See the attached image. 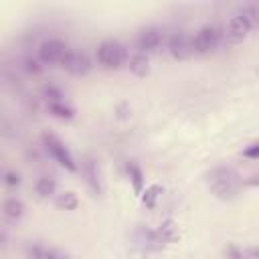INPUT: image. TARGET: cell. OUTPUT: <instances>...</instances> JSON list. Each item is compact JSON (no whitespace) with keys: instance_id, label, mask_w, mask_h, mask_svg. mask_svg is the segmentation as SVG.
I'll list each match as a JSON object with an SVG mask.
<instances>
[{"instance_id":"cell-1","label":"cell","mask_w":259,"mask_h":259,"mask_svg":"<svg viewBox=\"0 0 259 259\" xmlns=\"http://www.w3.org/2000/svg\"><path fill=\"white\" fill-rule=\"evenodd\" d=\"M208 186H210V190L219 198L231 200V198H235L239 194L241 182H239V176L233 170H229V168H214L208 174Z\"/></svg>"},{"instance_id":"cell-2","label":"cell","mask_w":259,"mask_h":259,"mask_svg":"<svg viewBox=\"0 0 259 259\" xmlns=\"http://www.w3.org/2000/svg\"><path fill=\"white\" fill-rule=\"evenodd\" d=\"M125 59H127V51L119 40H113V38L103 40L97 49V61L107 69L121 67L125 63Z\"/></svg>"},{"instance_id":"cell-3","label":"cell","mask_w":259,"mask_h":259,"mask_svg":"<svg viewBox=\"0 0 259 259\" xmlns=\"http://www.w3.org/2000/svg\"><path fill=\"white\" fill-rule=\"evenodd\" d=\"M42 140H45V146H47V152L63 166V168H67V170H71V172H75L77 170V164H75V160H73V156H71V152L67 150V146L57 138V136H53V134H45L42 136Z\"/></svg>"},{"instance_id":"cell-4","label":"cell","mask_w":259,"mask_h":259,"mask_svg":"<svg viewBox=\"0 0 259 259\" xmlns=\"http://www.w3.org/2000/svg\"><path fill=\"white\" fill-rule=\"evenodd\" d=\"M221 40V32L217 26H202L194 36H192V51L198 55H206L217 49Z\"/></svg>"},{"instance_id":"cell-5","label":"cell","mask_w":259,"mask_h":259,"mask_svg":"<svg viewBox=\"0 0 259 259\" xmlns=\"http://www.w3.org/2000/svg\"><path fill=\"white\" fill-rule=\"evenodd\" d=\"M67 51L69 49H67V45L63 40H59V38H47L38 47V57L45 63H59L65 57Z\"/></svg>"},{"instance_id":"cell-6","label":"cell","mask_w":259,"mask_h":259,"mask_svg":"<svg viewBox=\"0 0 259 259\" xmlns=\"http://www.w3.org/2000/svg\"><path fill=\"white\" fill-rule=\"evenodd\" d=\"M59 63L63 65V69H67L73 75H85L91 69V63H89L87 55L81 53V51H67L65 57Z\"/></svg>"},{"instance_id":"cell-7","label":"cell","mask_w":259,"mask_h":259,"mask_svg":"<svg viewBox=\"0 0 259 259\" xmlns=\"http://www.w3.org/2000/svg\"><path fill=\"white\" fill-rule=\"evenodd\" d=\"M251 32V18L245 16V14H237L229 20V26H227V38L229 42H241L247 34Z\"/></svg>"},{"instance_id":"cell-8","label":"cell","mask_w":259,"mask_h":259,"mask_svg":"<svg viewBox=\"0 0 259 259\" xmlns=\"http://www.w3.org/2000/svg\"><path fill=\"white\" fill-rule=\"evenodd\" d=\"M168 49H170V55L174 59H186V57H190L194 53L192 51V36H188L184 32H176V34L170 36Z\"/></svg>"},{"instance_id":"cell-9","label":"cell","mask_w":259,"mask_h":259,"mask_svg":"<svg viewBox=\"0 0 259 259\" xmlns=\"http://www.w3.org/2000/svg\"><path fill=\"white\" fill-rule=\"evenodd\" d=\"M160 42H162V32H160L158 28H154V26L144 28V30L138 34V38H136V47H138V51H140L142 55H146V53L158 49Z\"/></svg>"},{"instance_id":"cell-10","label":"cell","mask_w":259,"mask_h":259,"mask_svg":"<svg viewBox=\"0 0 259 259\" xmlns=\"http://www.w3.org/2000/svg\"><path fill=\"white\" fill-rule=\"evenodd\" d=\"M150 63H148V57L146 55H142V53H138V55H134L132 59H130V69H132V73H136L138 77H144L146 73H148V67Z\"/></svg>"},{"instance_id":"cell-11","label":"cell","mask_w":259,"mask_h":259,"mask_svg":"<svg viewBox=\"0 0 259 259\" xmlns=\"http://www.w3.org/2000/svg\"><path fill=\"white\" fill-rule=\"evenodd\" d=\"M57 206L59 208H65V210H75L77 208V204H79V198H77V194L75 192H71V190H67V192H61L59 196H57Z\"/></svg>"},{"instance_id":"cell-12","label":"cell","mask_w":259,"mask_h":259,"mask_svg":"<svg viewBox=\"0 0 259 259\" xmlns=\"http://www.w3.org/2000/svg\"><path fill=\"white\" fill-rule=\"evenodd\" d=\"M2 210H4V214H6L8 219H20L22 212H24V204H22L20 200H16V198H8V200L2 204Z\"/></svg>"},{"instance_id":"cell-13","label":"cell","mask_w":259,"mask_h":259,"mask_svg":"<svg viewBox=\"0 0 259 259\" xmlns=\"http://www.w3.org/2000/svg\"><path fill=\"white\" fill-rule=\"evenodd\" d=\"M162 192H164V188H162L160 184H152V186H148V188L144 190V194H142V202H144L148 208H152Z\"/></svg>"},{"instance_id":"cell-14","label":"cell","mask_w":259,"mask_h":259,"mask_svg":"<svg viewBox=\"0 0 259 259\" xmlns=\"http://www.w3.org/2000/svg\"><path fill=\"white\" fill-rule=\"evenodd\" d=\"M127 174H130V180L134 184V192L140 194L142 192V186H144V176H142V170L136 166V164H127Z\"/></svg>"},{"instance_id":"cell-15","label":"cell","mask_w":259,"mask_h":259,"mask_svg":"<svg viewBox=\"0 0 259 259\" xmlns=\"http://www.w3.org/2000/svg\"><path fill=\"white\" fill-rule=\"evenodd\" d=\"M36 192H38L40 196H49V194H53V192H55V180L49 178V176L38 178V182H36Z\"/></svg>"},{"instance_id":"cell-16","label":"cell","mask_w":259,"mask_h":259,"mask_svg":"<svg viewBox=\"0 0 259 259\" xmlns=\"http://www.w3.org/2000/svg\"><path fill=\"white\" fill-rule=\"evenodd\" d=\"M49 111L53 113V115H57V117H73V109L71 107H67L63 101H57V103H49Z\"/></svg>"},{"instance_id":"cell-17","label":"cell","mask_w":259,"mask_h":259,"mask_svg":"<svg viewBox=\"0 0 259 259\" xmlns=\"http://www.w3.org/2000/svg\"><path fill=\"white\" fill-rule=\"evenodd\" d=\"M45 259H69V257H67L63 251H49Z\"/></svg>"},{"instance_id":"cell-18","label":"cell","mask_w":259,"mask_h":259,"mask_svg":"<svg viewBox=\"0 0 259 259\" xmlns=\"http://www.w3.org/2000/svg\"><path fill=\"white\" fill-rule=\"evenodd\" d=\"M243 154H245V156H249V158H257V156H259V146H257V144H253V146H251L249 150H245Z\"/></svg>"},{"instance_id":"cell-19","label":"cell","mask_w":259,"mask_h":259,"mask_svg":"<svg viewBox=\"0 0 259 259\" xmlns=\"http://www.w3.org/2000/svg\"><path fill=\"white\" fill-rule=\"evenodd\" d=\"M6 182L8 184H18V174H8L6 176Z\"/></svg>"}]
</instances>
